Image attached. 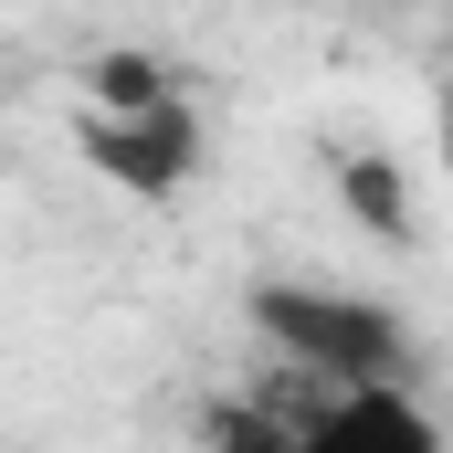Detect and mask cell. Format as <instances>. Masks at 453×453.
<instances>
[{
    "label": "cell",
    "instance_id": "obj_3",
    "mask_svg": "<svg viewBox=\"0 0 453 453\" xmlns=\"http://www.w3.org/2000/svg\"><path fill=\"white\" fill-rule=\"evenodd\" d=\"M85 158L106 169L116 190L169 201L190 180V158H201V116L180 106V96H158V106H96L85 116Z\"/></svg>",
    "mask_w": 453,
    "mask_h": 453
},
{
    "label": "cell",
    "instance_id": "obj_5",
    "mask_svg": "<svg viewBox=\"0 0 453 453\" xmlns=\"http://www.w3.org/2000/svg\"><path fill=\"white\" fill-rule=\"evenodd\" d=\"M443 158H453V116H443Z\"/></svg>",
    "mask_w": 453,
    "mask_h": 453
},
{
    "label": "cell",
    "instance_id": "obj_4",
    "mask_svg": "<svg viewBox=\"0 0 453 453\" xmlns=\"http://www.w3.org/2000/svg\"><path fill=\"white\" fill-rule=\"evenodd\" d=\"M338 190H348V211H358V222L411 232V201H401V169H390V158H348V169H338Z\"/></svg>",
    "mask_w": 453,
    "mask_h": 453
},
{
    "label": "cell",
    "instance_id": "obj_1",
    "mask_svg": "<svg viewBox=\"0 0 453 453\" xmlns=\"http://www.w3.org/2000/svg\"><path fill=\"white\" fill-rule=\"evenodd\" d=\"M253 327L285 348L306 380L327 390H390L411 380V338L380 296H338V285H253Z\"/></svg>",
    "mask_w": 453,
    "mask_h": 453
},
{
    "label": "cell",
    "instance_id": "obj_2",
    "mask_svg": "<svg viewBox=\"0 0 453 453\" xmlns=\"http://www.w3.org/2000/svg\"><path fill=\"white\" fill-rule=\"evenodd\" d=\"M222 453H443V433L411 401V380H390V390H327L296 422L285 411H232Z\"/></svg>",
    "mask_w": 453,
    "mask_h": 453
}]
</instances>
